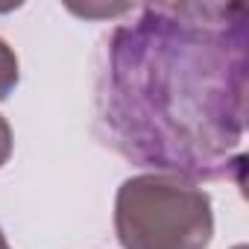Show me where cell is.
I'll return each mask as SVG.
<instances>
[{
    "mask_svg": "<svg viewBox=\"0 0 249 249\" xmlns=\"http://www.w3.org/2000/svg\"><path fill=\"white\" fill-rule=\"evenodd\" d=\"M12 150H15V138H12V126L9 120L0 114V167H3L9 159H12Z\"/></svg>",
    "mask_w": 249,
    "mask_h": 249,
    "instance_id": "cell-4",
    "label": "cell"
},
{
    "mask_svg": "<svg viewBox=\"0 0 249 249\" xmlns=\"http://www.w3.org/2000/svg\"><path fill=\"white\" fill-rule=\"evenodd\" d=\"M0 249H12L9 240H6V234H3V229H0Z\"/></svg>",
    "mask_w": 249,
    "mask_h": 249,
    "instance_id": "cell-5",
    "label": "cell"
},
{
    "mask_svg": "<svg viewBox=\"0 0 249 249\" xmlns=\"http://www.w3.org/2000/svg\"><path fill=\"white\" fill-rule=\"evenodd\" d=\"M114 234L123 249H208L211 196L176 173L129 176L114 196Z\"/></svg>",
    "mask_w": 249,
    "mask_h": 249,
    "instance_id": "cell-2",
    "label": "cell"
},
{
    "mask_svg": "<svg viewBox=\"0 0 249 249\" xmlns=\"http://www.w3.org/2000/svg\"><path fill=\"white\" fill-rule=\"evenodd\" d=\"M234 249H246V246H243V243H240V246H234Z\"/></svg>",
    "mask_w": 249,
    "mask_h": 249,
    "instance_id": "cell-6",
    "label": "cell"
},
{
    "mask_svg": "<svg viewBox=\"0 0 249 249\" xmlns=\"http://www.w3.org/2000/svg\"><path fill=\"white\" fill-rule=\"evenodd\" d=\"M21 82V65L15 50L9 47V41L0 38V100H6Z\"/></svg>",
    "mask_w": 249,
    "mask_h": 249,
    "instance_id": "cell-3",
    "label": "cell"
},
{
    "mask_svg": "<svg viewBox=\"0 0 249 249\" xmlns=\"http://www.w3.org/2000/svg\"><path fill=\"white\" fill-rule=\"evenodd\" d=\"M246 24L240 3L138 6L106 41L97 114L108 144L191 182L243 173Z\"/></svg>",
    "mask_w": 249,
    "mask_h": 249,
    "instance_id": "cell-1",
    "label": "cell"
}]
</instances>
